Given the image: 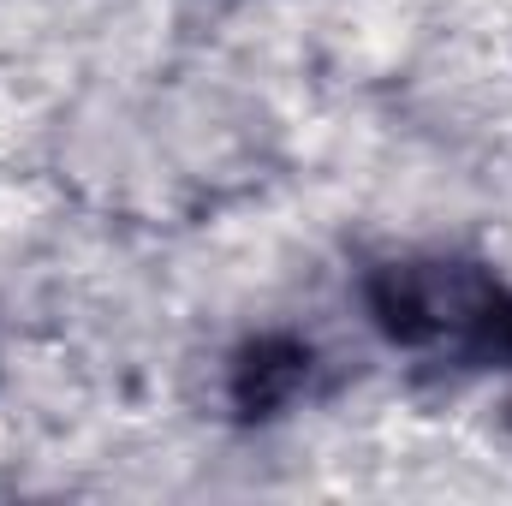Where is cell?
<instances>
[{"label":"cell","mask_w":512,"mask_h":506,"mask_svg":"<svg viewBox=\"0 0 512 506\" xmlns=\"http://www.w3.org/2000/svg\"><path fill=\"white\" fill-rule=\"evenodd\" d=\"M370 310L399 346H441L483 364H512V292L483 268L393 262L370 280Z\"/></svg>","instance_id":"obj_1"}]
</instances>
